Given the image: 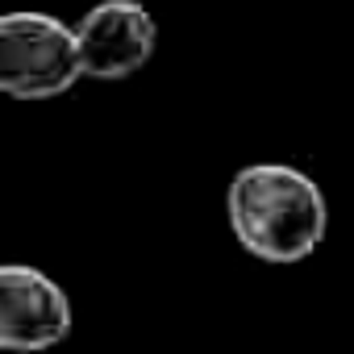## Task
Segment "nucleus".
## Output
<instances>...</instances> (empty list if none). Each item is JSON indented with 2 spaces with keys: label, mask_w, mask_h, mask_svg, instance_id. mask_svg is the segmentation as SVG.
<instances>
[{
  "label": "nucleus",
  "mask_w": 354,
  "mask_h": 354,
  "mask_svg": "<svg viewBox=\"0 0 354 354\" xmlns=\"http://www.w3.org/2000/svg\"><path fill=\"white\" fill-rule=\"evenodd\" d=\"M225 217L238 246L263 263H300L329 230L325 192L313 175L288 162L242 167L225 192Z\"/></svg>",
  "instance_id": "f257e3e1"
},
{
  "label": "nucleus",
  "mask_w": 354,
  "mask_h": 354,
  "mask_svg": "<svg viewBox=\"0 0 354 354\" xmlns=\"http://www.w3.org/2000/svg\"><path fill=\"white\" fill-rule=\"evenodd\" d=\"M84 55L75 30L50 13H9L0 21V88L17 100H50L75 88Z\"/></svg>",
  "instance_id": "f03ea898"
},
{
  "label": "nucleus",
  "mask_w": 354,
  "mask_h": 354,
  "mask_svg": "<svg viewBox=\"0 0 354 354\" xmlns=\"http://www.w3.org/2000/svg\"><path fill=\"white\" fill-rule=\"evenodd\" d=\"M71 333L67 292L38 267H0V346L13 354H38Z\"/></svg>",
  "instance_id": "7ed1b4c3"
},
{
  "label": "nucleus",
  "mask_w": 354,
  "mask_h": 354,
  "mask_svg": "<svg viewBox=\"0 0 354 354\" xmlns=\"http://www.w3.org/2000/svg\"><path fill=\"white\" fill-rule=\"evenodd\" d=\"M75 38L84 55V75L125 80L150 63L158 30L146 5H138V0H100L75 26Z\"/></svg>",
  "instance_id": "20e7f679"
}]
</instances>
